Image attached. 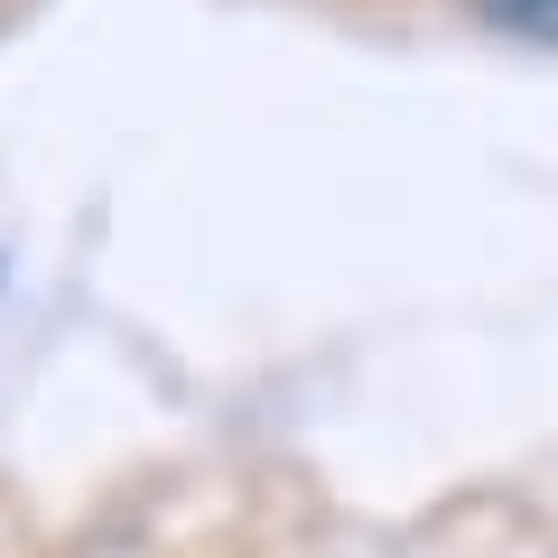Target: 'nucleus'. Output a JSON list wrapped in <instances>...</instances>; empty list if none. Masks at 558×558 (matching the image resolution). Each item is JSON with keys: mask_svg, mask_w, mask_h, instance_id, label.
Here are the masks:
<instances>
[{"mask_svg": "<svg viewBox=\"0 0 558 558\" xmlns=\"http://www.w3.org/2000/svg\"><path fill=\"white\" fill-rule=\"evenodd\" d=\"M475 10L512 38H558V0H475Z\"/></svg>", "mask_w": 558, "mask_h": 558, "instance_id": "nucleus-1", "label": "nucleus"}]
</instances>
